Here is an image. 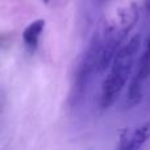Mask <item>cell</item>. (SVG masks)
Returning <instances> with one entry per match:
<instances>
[{"mask_svg":"<svg viewBox=\"0 0 150 150\" xmlns=\"http://www.w3.org/2000/svg\"><path fill=\"white\" fill-rule=\"evenodd\" d=\"M140 45L141 37L140 34H136L127 44L122 45L116 57L113 58L112 65L109 66V73L107 74L101 86L100 107L103 109L109 108L121 95L132 74L133 66L140 50Z\"/></svg>","mask_w":150,"mask_h":150,"instance_id":"6da1fadb","label":"cell"},{"mask_svg":"<svg viewBox=\"0 0 150 150\" xmlns=\"http://www.w3.org/2000/svg\"><path fill=\"white\" fill-rule=\"evenodd\" d=\"M138 20V8L134 3L122 7L116 13L112 20L105 23L101 33V53H100V63L99 69L100 73L108 70L112 65V61L122 47L124 41L129 32L133 29Z\"/></svg>","mask_w":150,"mask_h":150,"instance_id":"7a4b0ae2","label":"cell"},{"mask_svg":"<svg viewBox=\"0 0 150 150\" xmlns=\"http://www.w3.org/2000/svg\"><path fill=\"white\" fill-rule=\"evenodd\" d=\"M150 78V36L145 42L142 54L137 62V69L133 74L127 93V100L130 107L137 105L144 95V84Z\"/></svg>","mask_w":150,"mask_h":150,"instance_id":"3957f363","label":"cell"},{"mask_svg":"<svg viewBox=\"0 0 150 150\" xmlns=\"http://www.w3.org/2000/svg\"><path fill=\"white\" fill-rule=\"evenodd\" d=\"M150 140V120L134 128H125L119 134L120 150H134L140 149Z\"/></svg>","mask_w":150,"mask_h":150,"instance_id":"277c9868","label":"cell"},{"mask_svg":"<svg viewBox=\"0 0 150 150\" xmlns=\"http://www.w3.org/2000/svg\"><path fill=\"white\" fill-rule=\"evenodd\" d=\"M45 29V20L44 18H37V20L32 21L23 32V41L25 46L28 47L30 52L37 49L38 46V41L41 37L42 32Z\"/></svg>","mask_w":150,"mask_h":150,"instance_id":"5b68a950","label":"cell"},{"mask_svg":"<svg viewBox=\"0 0 150 150\" xmlns=\"http://www.w3.org/2000/svg\"><path fill=\"white\" fill-rule=\"evenodd\" d=\"M145 13L148 17H150V0H145Z\"/></svg>","mask_w":150,"mask_h":150,"instance_id":"8992f818","label":"cell"},{"mask_svg":"<svg viewBox=\"0 0 150 150\" xmlns=\"http://www.w3.org/2000/svg\"><path fill=\"white\" fill-rule=\"evenodd\" d=\"M42 1H44V3H49L50 0H42Z\"/></svg>","mask_w":150,"mask_h":150,"instance_id":"52a82bcc","label":"cell"}]
</instances>
